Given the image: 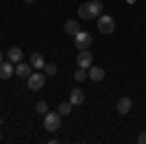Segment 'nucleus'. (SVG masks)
Listing matches in <instances>:
<instances>
[{"label": "nucleus", "instance_id": "1", "mask_svg": "<svg viewBox=\"0 0 146 144\" xmlns=\"http://www.w3.org/2000/svg\"><path fill=\"white\" fill-rule=\"evenodd\" d=\"M101 12H103V4L100 0H88L78 8V16L80 20H96L101 16Z\"/></svg>", "mask_w": 146, "mask_h": 144}, {"label": "nucleus", "instance_id": "2", "mask_svg": "<svg viewBox=\"0 0 146 144\" xmlns=\"http://www.w3.org/2000/svg\"><path fill=\"white\" fill-rule=\"evenodd\" d=\"M60 121H62V115L60 113L47 111L45 119H43V127H45V131H49V133H55V131H58V127H60Z\"/></svg>", "mask_w": 146, "mask_h": 144}, {"label": "nucleus", "instance_id": "3", "mask_svg": "<svg viewBox=\"0 0 146 144\" xmlns=\"http://www.w3.org/2000/svg\"><path fill=\"white\" fill-rule=\"evenodd\" d=\"M98 29L103 35H111L115 31V20H113L111 16H107V14H101L100 22H98Z\"/></svg>", "mask_w": 146, "mask_h": 144}, {"label": "nucleus", "instance_id": "4", "mask_svg": "<svg viewBox=\"0 0 146 144\" xmlns=\"http://www.w3.org/2000/svg\"><path fill=\"white\" fill-rule=\"evenodd\" d=\"M45 86V74H41L39 70L37 72H31V76L27 78V88L31 90V92H37V90H41Z\"/></svg>", "mask_w": 146, "mask_h": 144}, {"label": "nucleus", "instance_id": "5", "mask_svg": "<svg viewBox=\"0 0 146 144\" xmlns=\"http://www.w3.org/2000/svg\"><path fill=\"white\" fill-rule=\"evenodd\" d=\"M92 45V35L88 33V31H78V33L74 35V47L76 49H88Z\"/></svg>", "mask_w": 146, "mask_h": 144}, {"label": "nucleus", "instance_id": "6", "mask_svg": "<svg viewBox=\"0 0 146 144\" xmlns=\"http://www.w3.org/2000/svg\"><path fill=\"white\" fill-rule=\"evenodd\" d=\"M92 62H94L92 53H88V49H82V53H78V56H76V64H78V68H90Z\"/></svg>", "mask_w": 146, "mask_h": 144}, {"label": "nucleus", "instance_id": "7", "mask_svg": "<svg viewBox=\"0 0 146 144\" xmlns=\"http://www.w3.org/2000/svg\"><path fill=\"white\" fill-rule=\"evenodd\" d=\"M31 70H33V66L29 64V62H23V60H20V62H16V76L20 78H29L31 76Z\"/></svg>", "mask_w": 146, "mask_h": 144}, {"label": "nucleus", "instance_id": "8", "mask_svg": "<svg viewBox=\"0 0 146 144\" xmlns=\"http://www.w3.org/2000/svg\"><path fill=\"white\" fill-rule=\"evenodd\" d=\"M14 72H16V66L12 64V60H6V62L2 60V62H0V78H2V80L12 78V74H14Z\"/></svg>", "mask_w": 146, "mask_h": 144}, {"label": "nucleus", "instance_id": "9", "mask_svg": "<svg viewBox=\"0 0 146 144\" xmlns=\"http://www.w3.org/2000/svg\"><path fill=\"white\" fill-rule=\"evenodd\" d=\"M131 107H133V100L131 98H121V100L117 101V113L119 115H129Z\"/></svg>", "mask_w": 146, "mask_h": 144}, {"label": "nucleus", "instance_id": "10", "mask_svg": "<svg viewBox=\"0 0 146 144\" xmlns=\"http://www.w3.org/2000/svg\"><path fill=\"white\" fill-rule=\"evenodd\" d=\"M84 100H86V96H84V90L74 88L72 92H70V98H68V101H70L72 105H82V103H84Z\"/></svg>", "mask_w": 146, "mask_h": 144}, {"label": "nucleus", "instance_id": "11", "mask_svg": "<svg viewBox=\"0 0 146 144\" xmlns=\"http://www.w3.org/2000/svg\"><path fill=\"white\" fill-rule=\"evenodd\" d=\"M88 78H92L94 82H101L103 78H105V70L101 66H90L88 70Z\"/></svg>", "mask_w": 146, "mask_h": 144}, {"label": "nucleus", "instance_id": "12", "mask_svg": "<svg viewBox=\"0 0 146 144\" xmlns=\"http://www.w3.org/2000/svg\"><path fill=\"white\" fill-rule=\"evenodd\" d=\"M29 64L37 70H41V68H45V60H43V55L41 53H31L29 56Z\"/></svg>", "mask_w": 146, "mask_h": 144}, {"label": "nucleus", "instance_id": "13", "mask_svg": "<svg viewBox=\"0 0 146 144\" xmlns=\"http://www.w3.org/2000/svg\"><path fill=\"white\" fill-rule=\"evenodd\" d=\"M6 55H8V60H12V62H20L22 56H23V53H22L20 47H12V49H8Z\"/></svg>", "mask_w": 146, "mask_h": 144}, {"label": "nucleus", "instance_id": "14", "mask_svg": "<svg viewBox=\"0 0 146 144\" xmlns=\"http://www.w3.org/2000/svg\"><path fill=\"white\" fill-rule=\"evenodd\" d=\"M64 31H66L68 35H76L80 31V22H76V20H68V22L64 23Z\"/></svg>", "mask_w": 146, "mask_h": 144}, {"label": "nucleus", "instance_id": "15", "mask_svg": "<svg viewBox=\"0 0 146 144\" xmlns=\"http://www.w3.org/2000/svg\"><path fill=\"white\" fill-rule=\"evenodd\" d=\"M72 107H74V105H72L70 101H62V103L58 105V113H60L62 117H68V115L72 113Z\"/></svg>", "mask_w": 146, "mask_h": 144}, {"label": "nucleus", "instance_id": "16", "mask_svg": "<svg viewBox=\"0 0 146 144\" xmlns=\"http://www.w3.org/2000/svg\"><path fill=\"white\" fill-rule=\"evenodd\" d=\"M86 78H88V72H86V68H78V70L74 72V80H76L78 84H82Z\"/></svg>", "mask_w": 146, "mask_h": 144}, {"label": "nucleus", "instance_id": "17", "mask_svg": "<svg viewBox=\"0 0 146 144\" xmlns=\"http://www.w3.org/2000/svg\"><path fill=\"white\" fill-rule=\"evenodd\" d=\"M35 111H37L39 115H45L47 111H49V105H47V101H37V105H35Z\"/></svg>", "mask_w": 146, "mask_h": 144}, {"label": "nucleus", "instance_id": "18", "mask_svg": "<svg viewBox=\"0 0 146 144\" xmlns=\"http://www.w3.org/2000/svg\"><path fill=\"white\" fill-rule=\"evenodd\" d=\"M45 74H47V76H55V74H56V64H53V62L45 64Z\"/></svg>", "mask_w": 146, "mask_h": 144}, {"label": "nucleus", "instance_id": "19", "mask_svg": "<svg viewBox=\"0 0 146 144\" xmlns=\"http://www.w3.org/2000/svg\"><path fill=\"white\" fill-rule=\"evenodd\" d=\"M125 2H127V4H135L136 0H125Z\"/></svg>", "mask_w": 146, "mask_h": 144}, {"label": "nucleus", "instance_id": "20", "mask_svg": "<svg viewBox=\"0 0 146 144\" xmlns=\"http://www.w3.org/2000/svg\"><path fill=\"white\" fill-rule=\"evenodd\" d=\"M2 60H4V53L0 51V62H2Z\"/></svg>", "mask_w": 146, "mask_h": 144}, {"label": "nucleus", "instance_id": "21", "mask_svg": "<svg viewBox=\"0 0 146 144\" xmlns=\"http://www.w3.org/2000/svg\"><path fill=\"white\" fill-rule=\"evenodd\" d=\"M25 2H27V4H33V2H35V0H25Z\"/></svg>", "mask_w": 146, "mask_h": 144}, {"label": "nucleus", "instance_id": "22", "mask_svg": "<svg viewBox=\"0 0 146 144\" xmlns=\"http://www.w3.org/2000/svg\"><path fill=\"white\" fill-rule=\"evenodd\" d=\"M0 140H2V131H0Z\"/></svg>", "mask_w": 146, "mask_h": 144}, {"label": "nucleus", "instance_id": "23", "mask_svg": "<svg viewBox=\"0 0 146 144\" xmlns=\"http://www.w3.org/2000/svg\"><path fill=\"white\" fill-rule=\"evenodd\" d=\"M0 125H2V119H0Z\"/></svg>", "mask_w": 146, "mask_h": 144}]
</instances>
